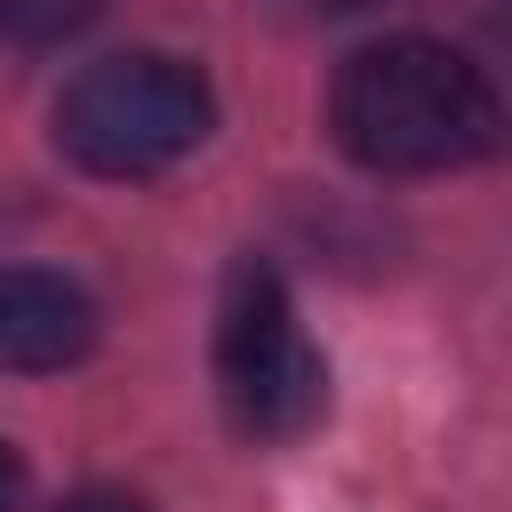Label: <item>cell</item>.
<instances>
[{
  "label": "cell",
  "instance_id": "obj_6",
  "mask_svg": "<svg viewBox=\"0 0 512 512\" xmlns=\"http://www.w3.org/2000/svg\"><path fill=\"white\" fill-rule=\"evenodd\" d=\"M48 512H152V504L128 496V488H80V496H64V504H48Z\"/></svg>",
  "mask_w": 512,
  "mask_h": 512
},
{
  "label": "cell",
  "instance_id": "obj_5",
  "mask_svg": "<svg viewBox=\"0 0 512 512\" xmlns=\"http://www.w3.org/2000/svg\"><path fill=\"white\" fill-rule=\"evenodd\" d=\"M96 16H104V0H0V40L40 56V48H64V40H80Z\"/></svg>",
  "mask_w": 512,
  "mask_h": 512
},
{
  "label": "cell",
  "instance_id": "obj_7",
  "mask_svg": "<svg viewBox=\"0 0 512 512\" xmlns=\"http://www.w3.org/2000/svg\"><path fill=\"white\" fill-rule=\"evenodd\" d=\"M16 480H24V472H16V448H8V440H0V512H8V504H16Z\"/></svg>",
  "mask_w": 512,
  "mask_h": 512
},
{
  "label": "cell",
  "instance_id": "obj_3",
  "mask_svg": "<svg viewBox=\"0 0 512 512\" xmlns=\"http://www.w3.org/2000/svg\"><path fill=\"white\" fill-rule=\"evenodd\" d=\"M216 392L232 432L248 440H304L328 408V360L304 336L272 264L240 256L216 304Z\"/></svg>",
  "mask_w": 512,
  "mask_h": 512
},
{
  "label": "cell",
  "instance_id": "obj_1",
  "mask_svg": "<svg viewBox=\"0 0 512 512\" xmlns=\"http://www.w3.org/2000/svg\"><path fill=\"white\" fill-rule=\"evenodd\" d=\"M328 128L368 176H448L504 144V96L464 48L400 32L336 64Z\"/></svg>",
  "mask_w": 512,
  "mask_h": 512
},
{
  "label": "cell",
  "instance_id": "obj_2",
  "mask_svg": "<svg viewBox=\"0 0 512 512\" xmlns=\"http://www.w3.org/2000/svg\"><path fill=\"white\" fill-rule=\"evenodd\" d=\"M208 128H216V88L192 56L168 48L104 56L56 96V152L104 184H144L176 168L184 152H200Z\"/></svg>",
  "mask_w": 512,
  "mask_h": 512
},
{
  "label": "cell",
  "instance_id": "obj_8",
  "mask_svg": "<svg viewBox=\"0 0 512 512\" xmlns=\"http://www.w3.org/2000/svg\"><path fill=\"white\" fill-rule=\"evenodd\" d=\"M304 8H320V16H352V8H376V0H304Z\"/></svg>",
  "mask_w": 512,
  "mask_h": 512
},
{
  "label": "cell",
  "instance_id": "obj_4",
  "mask_svg": "<svg viewBox=\"0 0 512 512\" xmlns=\"http://www.w3.org/2000/svg\"><path fill=\"white\" fill-rule=\"evenodd\" d=\"M96 352V296L40 264H0V376H48Z\"/></svg>",
  "mask_w": 512,
  "mask_h": 512
}]
</instances>
